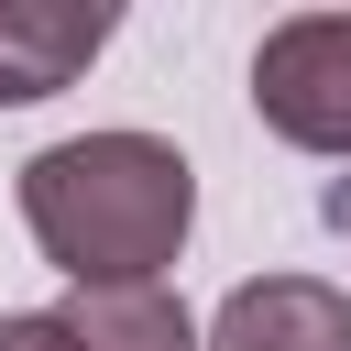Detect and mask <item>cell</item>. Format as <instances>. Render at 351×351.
Segmentation results:
<instances>
[{
	"label": "cell",
	"instance_id": "1",
	"mask_svg": "<svg viewBox=\"0 0 351 351\" xmlns=\"http://www.w3.org/2000/svg\"><path fill=\"white\" fill-rule=\"evenodd\" d=\"M22 219L77 296L165 285V263L186 252V219H197V176L165 132H77L22 165Z\"/></svg>",
	"mask_w": 351,
	"mask_h": 351
},
{
	"label": "cell",
	"instance_id": "4",
	"mask_svg": "<svg viewBox=\"0 0 351 351\" xmlns=\"http://www.w3.org/2000/svg\"><path fill=\"white\" fill-rule=\"evenodd\" d=\"M208 351H351V296L318 274H252L219 296Z\"/></svg>",
	"mask_w": 351,
	"mask_h": 351
},
{
	"label": "cell",
	"instance_id": "2",
	"mask_svg": "<svg viewBox=\"0 0 351 351\" xmlns=\"http://www.w3.org/2000/svg\"><path fill=\"white\" fill-rule=\"evenodd\" d=\"M252 110L296 154H351V11H296L252 44Z\"/></svg>",
	"mask_w": 351,
	"mask_h": 351
},
{
	"label": "cell",
	"instance_id": "6",
	"mask_svg": "<svg viewBox=\"0 0 351 351\" xmlns=\"http://www.w3.org/2000/svg\"><path fill=\"white\" fill-rule=\"evenodd\" d=\"M0 351H77V329H66V307H11Z\"/></svg>",
	"mask_w": 351,
	"mask_h": 351
},
{
	"label": "cell",
	"instance_id": "5",
	"mask_svg": "<svg viewBox=\"0 0 351 351\" xmlns=\"http://www.w3.org/2000/svg\"><path fill=\"white\" fill-rule=\"evenodd\" d=\"M77 351H197V318L165 296V285H88L66 307Z\"/></svg>",
	"mask_w": 351,
	"mask_h": 351
},
{
	"label": "cell",
	"instance_id": "3",
	"mask_svg": "<svg viewBox=\"0 0 351 351\" xmlns=\"http://www.w3.org/2000/svg\"><path fill=\"white\" fill-rule=\"evenodd\" d=\"M99 44H110L99 0H0V110H33L55 88H77Z\"/></svg>",
	"mask_w": 351,
	"mask_h": 351
}]
</instances>
